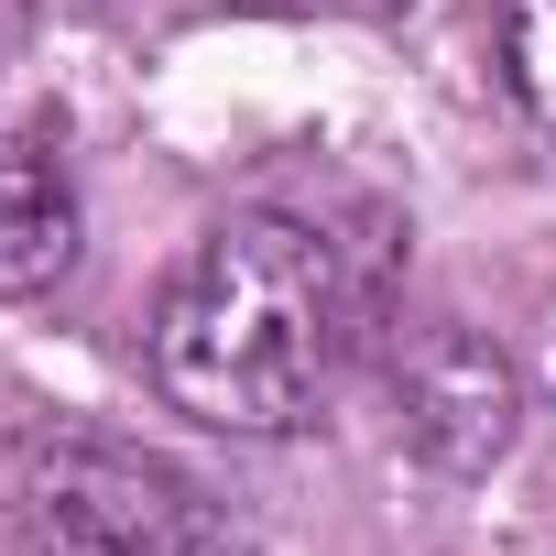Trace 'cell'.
<instances>
[{"label":"cell","mask_w":556,"mask_h":556,"mask_svg":"<svg viewBox=\"0 0 556 556\" xmlns=\"http://www.w3.org/2000/svg\"><path fill=\"white\" fill-rule=\"evenodd\" d=\"M240 12H393V0H240Z\"/></svg>","instance_id":"obj_6"},{"label":"cell","mask_w":556,"mask_h":556,"mask_svg":"<svg viewBox=\"0 0 556 556\" xmlns=\"http://www.w3.org/2000/svg\"><path fill=\"white\" fill-rule=\"evenodd\" d=\"M77 262V186L45 121H0V295H45Z\"/></svg>","instance_id":"obj_4"},{"label":"cell","mask_w":556,"mask_h":556,"mask_svg":"<svg viewBox=\"0 0 556 556\" xmlns=\"http://www.w3.org/2000/svg\"><path fill=\"white\" fill-rule=\"evenodd\" d=\"M23 34H34V0H0V55H12Z\"/></svg>","instance_id":"obj_7"},{"label":"cell","mask_w":556,"mask_h":556,"mask_svg":"<svg viewBox=\"0 0 556 556\" xmlns=\"http://www.w3.org/2000/svg\"><path fill=\"white\" fill-rule=\"evenodd\" d=\"M502 77H513L523 121L556 142V0H502Z\"/></svg>","instance_id":"obj_5"},{"label":"cell","mask_w":556,"mask_h":556,"mask_svg":"<svg viewBox=\"0 0 556 556\" xmlns=\"http://www.w3.org/2000/svg\"><path fill=\"white\" fill-rule=\"evenodd\" d=\"M361 339L350 251L295 207L218 218L153 306V382L175 415L218 437H295Z\"/></svg>","instance_id":"obj_1"},{"label":"cell","mask_w":556,"mask_h":556,"mask_svg":"<svg viewBox=\"0 0 556 556\" xmlns=\"http://www.w3.org/2000/svg\"><path fill=\"white\" fill-rule=\"evenodd\" d=\"M0 523H12V556H218L207 491L175 458L131 437H88V426L12 447Z\"/></svg>","instance_id":"obj_2"},{"label":"cell","mask_w":556,"mask_h":556,"mask_svg":"<svg viewBox=\"0 0 556 556\" xmlns=\"http://www.w3.org/2000/svg\"><path fill=\"white\" fill-rule=\"evenodd\" d=\"M393 404H404V447L426 469H491L513 447V415H523L513 361L491 339H469V328H426L393 361Z\"/></svg>","instance_id":"obj_3"}]
</instances>
